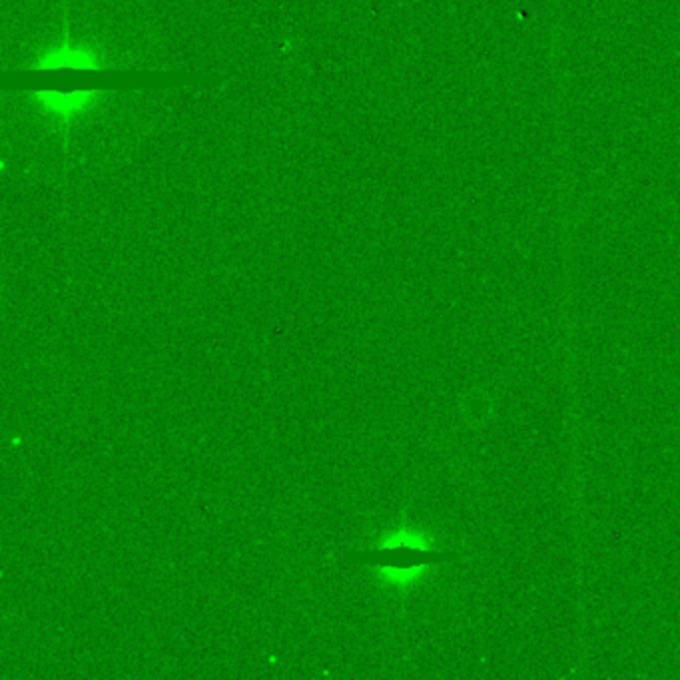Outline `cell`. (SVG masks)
<instances>
[{
    "label": "cell",
    "mask_w": 680,
    "mask_h": 680,
    "mask_svg": "<svg viewBox=\"0 0 680 680\" xmlns=\"http://www.w3.org/2000/svg\"><path fill=\"white\" fill-rule=\"evenodd\" d=\"M94 94H86V92H76V94H54V92H46L44 98H38L42 104L46 106L53 114L56 116H74L78 110H82L84 106L92 102Z\"/></svg>",
    "instance_id": "2"
},
{
    "label": "cell",
    "mask_w": 680,
    "mask_h": 680,
    "mask_svg": "<svg viewBox=\"0 0 680 680\" xmlns=\"http://www.w3.org/2000/svg\"><path fill=\"white\" fill-rule=\"evenodd\" d=\"M457 555L453 553H443V551H421L413 547H395V549H384V551H369L367 560L377 563V565H389L395 569H411L417 565L425 563H441V560H451Z\"/></svg>",
    "instance_id": "1"
}]
</instances>
